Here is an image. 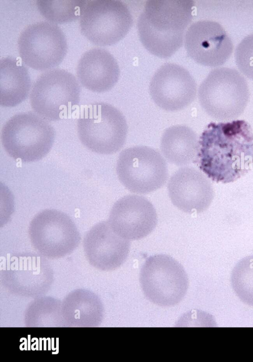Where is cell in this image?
Here are the masks:
<instances>
[{
	"label": "cell",
	"mask_w": 253,
	"mask_h": 362,
	"mask_svg": "<svg viewBox=\"0 0 253 362\" xmlns=\"http://www.w3.org/2000/svg\"><path fill=\"white\" fill-rule=\"evenodd\" d=\"M200 169L216 182H233L253 164V133L244 120L211 122L199 140Z\"/></svg>",
	"instance_id": "1"
},
{
	"label": "cell",
	"mask_w": 253,
	"mask_h": 362,
	"mask_svg": "<svg viewBox=\"0 0 253 362\" xmlns=\"http://www.w3.org/2000/svg\"><path fill=\"white\" fill-rule=\"evenodd\" d=\"M194 6L192 0H147L137 24L144 47L159 58L173 55L183 44Z\"/></svg>",
	"instance_id": "2"
},
{
	"label": "cell",
	"mask_w": 253,
	"mask_h": 362,
	"mask_svg": "<svg viewBox=\"0 0 253 362\" xmlns=\"http://www.w3.org/2000/svg\"><path fill=\"white\" fill-rule=\"evenodd\" d=\"M250 97L245 78L236 70L222 67L212 70L201 83L198 98L205 111L219 121L238 118Z\"/></svg>",
	"instance_id": "3"
},
{
	"label": "cell",
	"mask_w": 253,
	"mask_h": 362,
	"mask_svg": "<svg viewBox=\"0 0 253 362\" xmlns=\"http://www.w3.org/2000/svg\"><path fill=\"white\" fill-rule=\"evenodd\" d=\"M77 125L81 143L91 151L104 155L115 153L123 147L128 128L122 112L104 102L84 107Z\"/></svg>",
	"instance_id": "4"
},
{
	"label": "cell",
	"mask_w": 253,
	"mask_h": 362,
	"mask_svg": "<svg viewBox=\"0 0 253 362\" xmlns=\"http://www.w3.org/2000/svg\"><path fill=\"white\" fill-rule=\"evenodd\" d=\"M54 139L55 131L50 124L32 112L13 116L1 132V144L7 153L24 162L42 159L50 151Z\"/></svg>",
	"instance_id": "5"
},
{
	"label": "cell",
	"mask_w": 253,
	"mask_h": 362,
	"mask_svg": "<svg viewBox=\"0 0 253 362\" xmlns=\"http://www.w3.org/2000/svg\"><path fill=\"white\" fill-rule=\"evenodd\" d=\"M80 94V85L72 73L53 69L37 79L30 94V102L40 117L57 121L67 116L79 104Z\"/></svg>",
	"instance_id": "6"
},
{
	"label": "cell",
	"mask_w": 253,
	"mask_h": 362,
	"mask_svg": "<svg viewBox=\"0 0 253 362\" xmlns=\"http://www.w3.org/2000/svg\"><path fill=\"white\" fill-rule=\"evenodd\" d=\"M139 281L146 297L161 306H174L185 295L188 280L183 266L164 254L148 257L140 272Z\"/></svg>",
	"instance_id": "7"
},
{
	"label": "cell",
	"mask_w": 253,
	"mask_h": 362,
	"mask_svg": "<svg viewBox=\"0 0 253 362\" xmlns=\"http://www.w3.org/2000/svg\"><path fill=\"white\" fill-rule=\"evenodd\" d=\"M132 24L128 7L119 0H87L79 18L82 34L98 46L118 42L127 34Z\"/></svg>",
	"instance_id": "8"
},
{
	"label": "cell",
	"mask_w": 253,
	"mask_h": 362,
	"mask_svg": "<svg viewBox=\"0 0 253 362\" xmlns=\"http://www.w3.org/2000/svg\"><path fill=\"white\" fill-rule=\"evenodd\" d=\"M116 172L121 183L129 191L148 194L161 188L166 182V161L157 150L145 146L127 148L120 153Z\"/></svg>",
	"instance_id": "9"
},
{
	"label": "cell",
	"mask_w": 253,
	"mask_h": 362,
	"mask_svg": "<svg viewBox=\"0 0 253 362\" xmlns=\"http://www.w3.org/2000/svg\"><path fill=\"white\" fill-rule=\"evenodd\" d=\"M18 49L22 62L39 71L59 65L68 50L66 36L56 24L41 21L30 25L20 34Z\"/></svg>",
	"instance_id": "10"
},
{
	"label": "cell",
	"mask_w": 253,
	"mask_h": 362,
	"mask_svg": "<svg viewBox=\"0 0 253 362\" xmlns=\"http://www.w3.org/2000/svg\"><path fill=\"white\" fill-rule=\"evenodd\" d=\"M29 235L33 246L48 256H59L71 252L81 241L75 223L65 213L45 209L32 220Z\"/></svg>",
	"instance_id": "11"
},
{
	"label": "cell",
	"mask_w": 253,
	"mask_h": 362,
	"mask_svg": "<svg viewBox=\"0 0 253 362\" xmlns=\"http://www.w3.org/2000/svg\"><path fill=\"white\" fill-rule=\"evenodd\" d=\"M184 41L188 55L205 66H221L233 52L231 39L222 26L213 21L194 22L187 30Z\"/></svg>",
	"instance_id": "12"
},
{
	"label": "cell",
	"mask_w": 253,
	"mask_h": 362,
	"mask_svg": "<svg viewBox=\"0 0 253 362\" xmlns=\"http://www.w3.org/2000/svg\"><path fill=\"white\" fill-rule=\"evenodd\" d=\"M154 103L167 111L180 110L190 105L197 93L196 81L183 67L168 63L155 73L149 84Z\"/></svg>",
	"instance_id": "13"
},
{
	"label": "cell",
	"mask_w": 253,
	"mask_h": 362,
	"mask_svg": "<svg viewBox=\"0 0 253 362\" xmlns=\"http://www.w3.org/2000/svg\"><path fill=\"white\" fill-rule=\"evenodd\" d=\"M108 221L120 236L128 240H138L154 230L158 217L148 200L141 196L129 195L114 204Z\"/></svg>",
	"instance_id": "14"
},
{
	"label": "cell",
	"mask_w": 253,
	"mask_h": 362,
	"mask_svg": "<svg viewBox=\"0 0 253 362\" xmlns=\"http://www.w3.org/2000/svg\"><path fill=\"white\" fill-rule=\"evenodd\" d=\"M168 189L173 204L189 213L205 211L213 198L210 181L192 167H182L174 173L169 181Z\"/></svg>",
	"instance_id": "15"
},
{
	"label": "cell",
	"mask_w": 253,
	"mask_h": 362,
	"mask_svg": "<svg viewBox=\"0 0 253 362\" xmlns=\"http://www.w3.org/2000/svg\"><path fill=\"white\" fill-rule=\"evenodd\" d=\"M84 245L93 264L101 269L113 270L126 261L130 242L115 232L108 221H102L87 232Z\"/></svg>",
	"instance_id": "16"
},
{
	"label": "cell",
	"mask_w": 253,
	"mask_h": 362,
	"mask_svg": "<svg viewBox=\"0 0 253 362\" xmlns=\"http://www.w3.org/2000/svg\"><path fill=\"white\" fill-rule=\"evenodd\" d=\"M76 73L79 81L84 87L101 93L111 90L115 85L120 70L116 59L109 51L94 48L81 56Z\"/></svg>",
	"instance_id": "17"
},
{
	"label": "cell",
	"mask_w": 253,
	"mask_h": 362,
	"mask_svg": "<svg viewBox=\"0 0 253 362\" xmlns=\"http://www.w3.org/2000/svg\"><path fill=\"white\" fill-rule=\"evenodd\" d=\"M31 86L26 67L13 57L0 60V104L4 107L16 106L28 97Z\"/></svg>",
	"instance_id": "18"
},
{
	"label": "cell",
	"mask_w": 253,
	"mask_h": 362,
	"mask_svg": "<svg viewBox=\"0 0 253 362\" xmlns=\"http://www.w3.org/2000/svg\"><path fill=\"white\" fill-rule=\"evenodd\" d=\"M161 150L165 158L176 165L191 163L197 155L199 141L196 133L189 127L175 125L167 128L161 141Z\"/></svg>",
	"instance_id": "19"
},
{
	"label": "cell",
	"mask_w": 253,
	"mask_h": 362,
	"mask_svg": "<svg viewBox=\"0 0 253 362\" xmlns=\"http://www.w3.org/2000/svg\"><path fill=\"white\" fill-rule=\"evenodd\" d=\"M87 0H39L37 8L48 22L56 24L73 22L80 18Z\"/></svg>",
	"instance_id": "20"
},
{
	"label": "cell",
	"mask_w": 253,
	"mask_h": 362,
	"mask_svg": "<svg viewBox=\"0 0 253 362\" xmlns=\"http://www.w3.org/2000/svg\"><path fill=\"white\" fill-rule=\"evenodd\" d=\"M232 288L244 303L253 306V255L241 259L231 275Z\"/></svg>",
	"instance_id": "21"
},
{
	"label": "cell",
	"mask_w": 253,
	"mask_h": 362,
	"mask_svg": "<svg viewBox=\"0 0 253 362\" xmlns=\"http://www.w3.org/2000/svg\"><path fill=\"white\" fill-rule=\"evenodd\" d=\"M235 60L240 71L253 80V34L244 38L237 46Z\"/></svg>",
	"instance_id": "22"
},
{
	"label": "cell",
	"mask_w": 253,
	"mask_h": 362,
	"mask_svg": "<svg viewBox=\"0 0 253 362\" xmlns=\"http://www.w3.org/2000/svg\"><path fill=\"white\" fill-rule=\"evenodd\" d=\"M34 340H36V342L31 345V348L33 351H35L36 350H39V340L37 338L34 337L31 339V342H34Z\"/></svg>",
	"instance_id": "23"
},
{
	"label": "cell",
	"mask_w": 253,
	"mask_h": 362,
	"mask_svg": "<svg viewBox=\"0 0 253 362\" xmlns=\"http://www.w3.org/2000/svg\"><path fill=\"white\" fill-rule=\"evenodd\" d=\"M23 340H24V342H23L20 346H19V349L20 350L23 351L24 350H27V340L26 338L22 337L20 339V342H22Z\"/></svg>",
	"instance_id": "24"
},
{
	"label": "cell",
	"mask_w": 253,
	"mask_h": 362,
	"mask_svg": "<svg viewBox=\"0 0 253 362\" xmlns=\"http://www.w3.org/2000/svg\"><path fill=\"white\" fill-rule=\"evenodd\" d=\"M56 352H52V354H57L59 353V338H56Z\"/></svg>",
	"instance_id": "25"
},
{
	"label": "cell",
	"mask_w": 253,
	"mask_h": 362,
	"mask_svg": "<svg viewBox=\"0 0 253 362\" xmlns=\"http://www.w3.org/2000/svg\"><path fill=\"white\" fill-rule=\"evenodd\" d=\"M47 341H48V350H51V340L50 338H46Z\"/></svg>",
	"instance_id": "26"
},
{
	"label": "cell",
	"mask_w": 253,
	"mask_h": 362,
	"mask_svg": "<svg viewBox=\"0 0 253 362\" xmlns=\"http://www.w3.org/2000/svg\"><path fill=\"white\" fill-rule=\"evenodd\" d=\"M31 342V340H30V335H28V350H31V344L30 342Z\"/></svg>",
	"instance_id": "27"
},
{
	"label": "cell",
	"mask_w": 253,
	"mask_h": 362,
	"mask_svg": "<svg viewBox=\"0 0 253 362\" xmlns=\"http://www.w3.org/2000/svg\"><path fill=\"white\" fill-rule=\"evenodd\" d=\"M42 340L43 341V350H46V339L44 337L42 338Z\"/></svg>",
	"instance_id": "28"
},
{
	"label": "cell",
	"mask_w": 253,
	"mask_h": 362,
	"mask_svg": "<svg viewBox=\"0 0 253 362\" xmlns=\"http://www.w3.org/2000/svg\"><path fill=\"white\" fill-rule=\"evenodd\" d=\"M42 338H40L39 339V349L40 350H42Z\"/></svg>",
	"instance_id": "29"
},
{
	"label": "cell",
	"mask_w": 253,
	"mask_h": 362,
	"mask_svg": "<svg viewBox=\"0 0 253 362\" xmlns=\"http://www.w3.org/2000/svg\"><path fill=\"white\" fill-rule=\"evenodd\" d=\"M51 339V349L53 351H55L56 350V349L54 348V338H52Z\"/></svg>",
	"instance_id": "30"
}]
</instances>
